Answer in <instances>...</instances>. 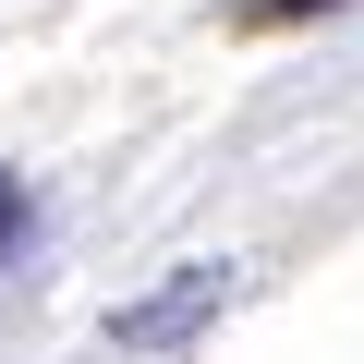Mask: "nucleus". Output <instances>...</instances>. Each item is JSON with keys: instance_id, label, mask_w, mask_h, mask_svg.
Instances as JSON below:
<instances>
[{"instance_id": "1", "label": "nucleus", "mask_w": 364, "mask_h": 364, "mask_svg": "<svg viewBox=\"0 0 364 364\" xmlns=\"http://www.w3.org/2000/svg\"><path fill=\"white\" fill-rule=\"evenodd\" d=\"M195 304H219V267H195V279H182L170 304H146V316H122V340H170L182 316H195Z\"/></svg>"}, {"instance_id": "2", "label": "nucleus", "mask_w": 364, "mask_h": 364, "mask_svg": "<svg viewBox=\"0 0 364 364\" xmlns=\"http://www.w3.org/2000/svg\"><path fill=\"white\" fill-rule=\"evenodd\" d=\"M243 25H304V13H340V0H231Z\"/></svg>"}, {"instance_id": "3", "label": "nucleus", "mask_w": 364, "mask_h": 364, "mask_svg": "<svg viewBox=\"0 0 364 364\" xmlns=\"http://www.w3.org/2000/svg\"><path fill=\"white\" fill-rule=\"evenodd\" d=\"M13 243H25V182L0 170V255H13Z\"/></svg>"}]
</instances>
